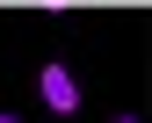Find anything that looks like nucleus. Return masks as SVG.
I'll list each match as a JSON object with an SVG mask.
<instances>
[{"label": "nucleus", "instance_id": "1", "mask_svg": "<svg viewBox=\"0 0 152 123\" xmlns=\"http://www.w3.org/2000/svg\"><path fill=\"white\" fill-rule=\"evenodd\" d=\"M36 94H44L51 116H80V80H72L65 65H44V72H36Z\"/></svg>", "mask_w": 152, "mask_h": 123}, {"label": "nucleus", "instance_id": "2", "mask_svg": "<svg viewBox=\"0 0 152 123\" xmlns=\"http://www.w3.org/2000/svg\"><path fill=\"white\" fill-rule=\"evenodd\" d=\"M0 123H22V116H0Z\"/></svg>", "mask_w": 152, "mask_h": 123}, {"label": "nucleus", "instance_id": "3", "mask_svg": "<svg viewBox=\"0 0 152 123\" xmlns=\"http://www.w3.org/2000/svg\"><path fill=\"white\" fill-rule=\"evenodd\" d=\"M116 123H138V116H116Z\"/></svg>", "mask_w": 152, "mask_h": 123}]
</instances>
